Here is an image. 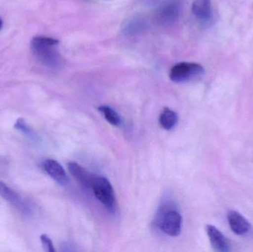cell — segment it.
Segmentation results:
<instances>
[{"label": "cell", "mask_w": 253, "mask_h": 252, "mask_svg": "<svg viewBox=\"0 0 253 252\" xmlns=\"http://www.w3.org/2000/svg\"><path fill=\"white\" fill-rule=\"evenodd\" d=\"M179 16V7L176 1H169L164 4L158 13V18L161 23L165 25L173 23Z\"/></svg>", "instance_id": "cell-9"}, {"label": "cell", "mask_w": 253, "mask_h": 252, "mask_svg": "<svg viewBox=\"0 0 253 252\" xmlns=\"http://www.w3.org/2000/svg\"><path fill=\"white\" fill-rule=\"evenodd\" d=\"M192 11L199 20H209L212 15L211 0H195L192 5Z\"/></svg>", "instance_id": "cell-11"}, {"label": "cell", "mask_w": 253, "mask_h": 252, "mask_svg": "<svg viewBox=\"0 0 253 252\" xmlns=\"http://www.w3.org/2000/svg\"><path fill=\"white\" fill-rule=\"evenodd\" d=\"M205 72L202 65L195 62H180L174 65L169 72V78L173 82L189 81Z\"/></svg>", "instance_id": "cell-2"}, {"label": "cell", "mask_w": 253, "mask_h": 252, "mask_svg": "<svg viewBox=\"0 0 253 252\" xmlns=\"http://www.w3.org/2000/svg\"><path fill=\"white\" fill-rule=\"evenodd\" d=\"M3 25V22L2 20H1V17H0V30L1 29V28H2Z\"/></svg>", "instance_id": "cell-16"}, {"label": "cell", "mask_w": 253, "mask_h": 252, "mask_svg": "<svg viewBox=\"0 0 253 252\" xmlns=\"http://www.w3.org/2000/svg\"><path fill=\"white\" fill-rule=\"evenodd\" d=\"M0 196L22 213H31V207L22 196L2 181H0Z\"/></svg>", "instance_id": "cell-5"}, {"label": "cell", "mask_w": 253, "mask_h": 252, "mask_svg": "<svg viewBox=\"0 0 253 252\" xmlns=\"http://www.w3.org/2000/svg\"><path fill=\"white\" fill-rule=\"evenodd\" d=\"M182 218L176 210H169L163 213L159 223L161 229L166 235L176 237L181 233Z\"/></svg>", "instance_id": "cell-4"}, {"label": "cell", "mask_w": 253, "mask_h": 252, "mask_svg": "<svg viewBox=\"0 0 253 252\" xmlns=\"http://www.w3.org/2000/svg\"><path fill=\"white\" fill-rule=\"evenodd\" d=\"M91 187L96 198L105 207L112 208L115 195L109 180L104 177H94Z\"/></svg>", "instance_id": "cell-3"}, {"label": "cell", "mask_w": 253, "mask_h": 252, "mask_svg": "<svg viewBox=\"0 0 253 252\" xmlns=\"http://www.w3.org/2000/svg\"><path fill=\"white\" fill-rule=\"evenodd\" d=\"M178 122V115L169 108H165L159 116V123L162 128L166 130H172Z\"/></svg>", "instance_id": "cell-12"}, {"label": "cell", "mask_w": 253, "mask_h": 252, "mask_svg": "<svg viewBox=\"0 0 253 252\" xmlns=\"http://www.w3.org/2000/svg\"><path fill=\"white\" fill-rule=\"evenodd\" d=\"M227 220L230 229L236 235H244L249 232L251 226L250 222L240 213L230 210L227 214Z\"/></svg>", "instance_id": "cell-6"}, {"label": "cell", "mask_w": 253, "mask_h": 252, "mask_svg": "<svg viewBox=\"0 0 253 252\" xmlns=\"http://www.w3.org/2000/svg\"><path fill=\"white\" fill-rule=\"evenodd\" d=\"M44 171L55 180L61 185L66 184L68 176L66 172L58 161L53 159H47L43 163Z\"/></svg>", "instance_id": "cell-8"}, {"label": "cell", "mask_w": 253, "mask_h": 252, "mask_svg": "<svg viewBox=\"0 0 253 252\" xmlns=\"http://www.w3.org/2000/svg\"><path fill=\"white\" fill-rule=\"evenodd\" d=\"M59 41L51 37L37 36L31 41V48L36 59L44 66L58 69L63 65V59L58 50Z\"/></svg>", "instance_id": "cell-1"}, {"label": "cell", "mask_w": 253, "mask_h": 252, "mask_svg": "<svg viewBox=\"0 0 253 252\" xmlns=\"http://www.w3.org/2000/svg\"><path fill=\"white\" fill-rule=\"evenodd\" d=\"M207 233L212 248L217 252H226L230 250L228 241L224 235L212 225L206 226Z\"/></svg>", "instance_id": "cell-7"}, {"label": "cell", "mask_w": 253, "mask_h": 252, "mask_svg": "<svg viewBox=\"0 0 253 252\" xmlns=\"http://www.w3.org/2000/svg\"><path fill=\"white\" fill-rule=\"evenodd\" d=\"M40 240H41L42 244L44 251L47 252H54L56 251L51 239L47 235H42L40 236Z\"/></svg>", "instance_id": "cell-15"}, {"label": "cell", "mask_w": 253, "mask_h": 252, "mask_svg": "<svg viewBox=\"0 0 253 252\" xmlns=\"http://www.w3.org/2000/svg\"><path fill=\"white\" fill-rule=\"evenodd\" d=\"M68 171L73 177L86 188L91 187L94 177L88 171L76 162H70L68 164Z\"/></svg>", "instance_id": "cell-10"}, {"label": "cell", "mask_w": 253, "mask_h": 252, "mask_svg": "<svg viewBox=\"0 0 253 252\" xmlns=\"http://www.w3.org/2000/svg\"><path fill=\"white\" fill-rule=\"evenodd\" d=\"M99 110L102 112L105 119L114 126H119L121 124V118L119 114L112 108L105 105H102L99 108Z\"/></svg>", "instance_id": "cell-13"}, {"label": "cell", "mask_w": 253, "mask_h": 252, "mask_svg": "<svg viewBox=\"0 0 253 252\" xmlns=\"http://www.w3.org/2000/svg\"><path fill=\"white\" fill-rule=\"evenodd\" d=\"M14 127L16 130H19L22 132L24 134L26 135L28 137L32 139L34 136V133L32 129L28 126L26 121L23 118H19L16 120V123L14 124Z\"/></svg>", "instance_id": "cell-14"}]
</instances>
